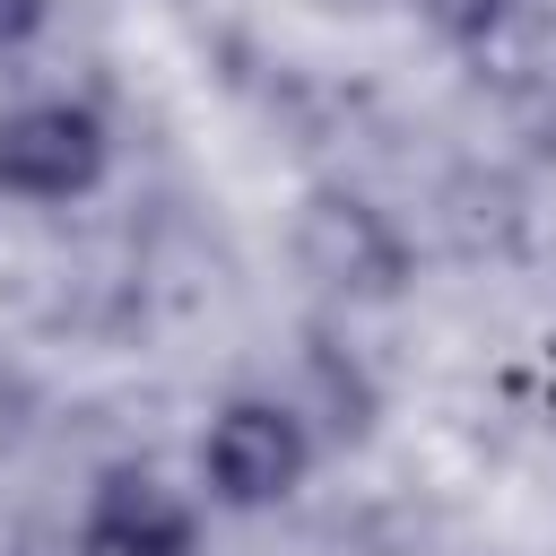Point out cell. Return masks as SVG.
<instances>
[{
	"label": "cell",
	"mask_w": 556,
	"mask_h": 556,
	"mask_svg": "<svg viewBox=\"0 0 556 556\" xmlns=\"http://www.w3.org/2000/svg\"><path fill=\"white\" fill-rule=\"evenodd\" d=\"M52 26V0H0V52H26Z\"/></svg>",
	"instance_id": "5b68a950"
},
{
	"label": "cell",
	"mask_w": 556,
	"mask_h": 556,
	"mask_svg": "<svg viewBox=\"0 0 556 556\" xmlns=\"http://www.w3.org/2000/svg\"><path fill=\"white\" fill-rule=\"evenodd\" d=\"M321 460V434L278 391H235L200 426V486L217 513H278Z\"/></svg>",
	"instance_id": "6da1fadb"
},
{
	"label": "cell",
	"mask_w": 556,
	"mask_h": 556,
	"mask_svg": "<svg viewBox=\"0 0 556 556\" xmlns=\"http://www.w3.org/2000/svg\"><path fill=\"white\" fill-rule=\"evenodd\" d=\"M295 269L339 304H400L417 278V243L382 200L321 182L295 200Z\"/></svg>",
	"instance_id": "7a4b0ae2"
},
{
	"label": "cell",
	"mask_w": 556,
	"mask_h": 556,
	"mask_svg": "<svg viewBox=\"0 0 556 556\" xmlns=\"http://www.w3.org/2000/svg\"><path fill=\"white\" fill-rule=\"evenodd\" d=\"M113 174V122L87 96H26L0 113V200L70 208Z\"/></svg>",
	"instance_id": "3957f363"
},
{
	"label": "cell",
	"mask_w": 556,
	"mask_h": 556,
	"mask_svg": "<svg viewBox=\"0 0 556 556\" xmlns=\"http://www.w3.org/2000/svg\"><path fill=\"white\" fill-rule=\"evenodd\" d=\"M78 547L87 556H200V504L165 469L113 460V469H96V486L78 504Z\"/></svg>",
	"instance_id": "277c9868"
}]
</instances>
